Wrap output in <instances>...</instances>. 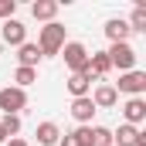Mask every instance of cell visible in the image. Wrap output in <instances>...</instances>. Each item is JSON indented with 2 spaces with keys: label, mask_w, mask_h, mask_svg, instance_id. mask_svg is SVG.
<instances>
[{
  "label": "cell",
  "mask_w": 146,
  "mask_h": 146,
  "mask_svg": "<svg viewBox=\"0 0 146 146\" xmlns=\"http://www.w3.org/2000/svg\"><path fill=\"white\" fill-rule=\"evenodd\" d=\"M41 58H44V54H41V48H37L34 41H24V44L17 48V68H37Z\"/></svg>",
  "instance_id": "cell-12"
},
{
  "label": "cell",
  "mask_w": 146,
  "mask_h": 146,
  "mask_svg": "<svg viewBox=\"0 0 146 146\" xmlns=\"http://www.w3.org/2000/svg\"><path fill=\"white\" fill-rule=\"evenodd\" d=\"M54 14H58V0H34V3H31V17H34V21L51 24Z\"/></svg>",
  "instance_id": "cell-13"
},
{
  "label": "cell",
  "mask_w": 146,
  "mask_h": 146,
  "mask_svg": "<svg viewBox=\"0 0 146 146\" xmlns=\"http://www.w3.org/2000/svg\"><path fill=\"white\" fill-rule=\"evenodd\" d=\"M65 24H58V21H51V24H44L41 27V34H37V48H41V54L44 58H51V54H61V48H65Z\"/></svg>",
  "instance_id": "cell-1"
},
{
  "label": "cell",
  "mask_w": 146,
  "mask_h": 146,
  "mask_svg": "<svg viewBox=\"0 0 146 146\" xmlns=\"http://www.w3.org/2000/svg\"><path fill=\"white\" fill-rule=\"evenodd\" d=\"M0 143H7V136H3V129H0Z\"/></svg>",
  "instance_id": "cell-23"
},
{
  "label": "cell",
  "mask_w": 146,
  "mask_h": 146,
  "mask_svg": "<svg viewBox=\"0 0 146 146\" xmlns=\"http://www.w3.org/2000/svg\"><path fill=\"white\" fill-rule=\"evenodd\" d=\"M129 31H136V34H146V3H136L133 7V14H129Z\"/></svg>",
  "instance_id": "cell-17"
},
{
  "label": "cell",
  "mask_w": 146,
  "mask_h": 146,
  "mask_svg": "<svg viewBox=\"0 0 146 146\" xmlns=\"http://www.w3.org/2000/svg\"><path fill=\"white\" fill-rule=\"evenodd\" d=\"M3 146H27V139H21V136H14V139H7Z\"/></svg>",
  "instance_id": "cell-22"
},
{
  "label": "cell",
  "mask_w": 146,
  "mask_h": 146,
  "mask_svg": "<svg viewBox=\"0 0 146 146\" xmlns=\"http://www.w3.org/2000/svg\"><path fill=\"white\" fill-rule=\"evenodd\" d=\"M115 92H126L129 99H143V92H146V72H139V68L122 72V75H119V88H115Z\"/></svg>",
  "instance_id": "cell-5"
},
{
  "label": "cell",
  "mask_w": 146,
  "mask_h": 146,
  "mask_svg": "<svg viewBox=\"0 0 146 146\" xmlns=\"http://www.w3.org/2000/svg\"><path fill=\"white\" fill-rule=\"evenodd\" d=\"M102 31H106V37H109V44H126L129 34H133V31H129V24H126V17H109Z\"/></svg>",
  "instance_id": "cell-8"
},
{
  "label": "cell",
  "mask_w": 146,
  "mask_h": 146,
  "mask_svg": "<svg viewBox=\"0 0 146 146\" xmlns=\"http://www.w3.org/2000/svg\"><path fill=\"white\" fill-rule=\"evenodd\" d=\"M88 99H92V106H95V109H112V106L119 102V92H115V85H109V82H99V85H95V92H92Z\"/></svg>",
  "instance_id": "cell-6"
},
{
  "label": "cell",
  "mask_w": 146,
  "mask_h": 146,
  "mask_svg": "<svg viewBox=\"0 0 146 146\" xmlns=\"http://www.w3.org/2000/svg\"><path fill=\"white\" fill-rule=\"evenodd\" d=\"M34 82H37V68H17V72H14V85L24 88V92H27V85H34Z\"/></svg>",
  "instance_id": "cell-18"
},
{
  "label": "cell",
  "mask_w": 146,
  "mask_h": 146,
  "mask_svg": "<svg viewBox=\"0 0 146 146\" xmlns=\"http://www.w3.org/2000/svg\"><path fill=\"white\" fill-rule=\"evenodd\" d=\"M0 129H3L7 139H14V136L21 133V115H3V119H0Z\"/></svg>",
  "instance_id": "cell-19"
},
{
  "label": "cell",
  "mask_w": 146,
  "mask_h": 146,
  "mask_svg": "<svg viewBox=\"0 0 146 146\" xmlns=\"http://www.w3.org/2000/svg\"><path fill=\"white\" fill-rule=\"evenodd\" d=\"M0 109H3V115H17L21 109H27V92L17 85L0 88Z\"/></svg>",
  "instance_id": "cell-4"
},
{
  "label": "cell",
  "mask_w": 146,
  "mask_h": 146,
  "mask_svg": "<svg viewBox=\"0 0 146 146\" xmlns=\"http://www.w3.org/2000/svg\"><path fill=\"white\" fill-rule=\"evenodd\" d=\"M58 146H78V139H75L72 133H65V136H61V139H58Z\"/></svg>",
  "instance_id": "cell-21"
},
{
  "label": "cell",
  "mask_w": 146,
  "mask_h": 146,
  "mask_svg": "<svg viewBox=\"0 0 146 146\" xmlns=\"http://www.w3.org/2000/svg\"><path fill=\"white\" fill-rule=\"evenodd\" d=\"M88 72L95 75L99 82H102V75L112 72V65H109V58H106V51H95V54H88Z\"/></svg>",
  "instance_id": "cell-16"
},
{
  "label": "cell",
  "mask_w": 146,
  "mask_h": 146,
  "mask_svg": "<svg viewBox=\"0 0 146 146\" xmlns=\"http://www.w3.org/2000/svg\"><path fill=\"white\" fill-rule=\"evenodd\" d=\"M0 34H3V41H7V44L21 48V44L27 41V27H24L17 17H10V21H3V24H0Z\"/></svg>",
  "instance_id": "cell-9"
},
{
  "label": "cell",
  "mask_w": 146,
  "mask_h": 146,
  "mask_svg": "<svg viewBox=\"0 0 146 146\" xmlns=\"http://www.w3.org/2000/svg\"><path fill=\"white\" fill-rule=\"evenodd\" d=\"M34 136H37V143H41V146H58L61 129H58V122H37Z\"/></svg>",
  "instance_id": "cell-14"
},
{
  "label": "cell",
  "mask_w": 146,
  "mask_h": 146,
  "mask_svg": "<svg viewBox=\"0 0 146 146\" xmlns=\"http://www.w3.org/2000/svg\"><path fill=\"white\" fill-rule=\"evenodd\" d=\"M61 58H65V68H68L72 75L88 72V48H85L82 41H65V48H61Z\"/></svg>",
  "instance_id": "cell-2"
},
{
  "label": "cell",
  "mask_w": 146,
  "mask_h": 146,
  "mask_svg": "<svg viewBox=\"0 0 146 146\" xmlns=\"http://www.w3.org/2000/svg\"><path fill=\"white\" fill-rule=\"evenodd\" d=\"M106 58H109L112 68H119V75L136 68V51H133V44H129V41H126V44H109Z\"/></svg>",
  "instance_id": "cell-3"
},
{
  "label": "cell",
  "mask_w": 146,
  "mask_h": 146,
  "mask_svg": "<svg viewBox=\"0 0 146 146\" xmlns=\"http://www.w3.org/2000/svg\"><path fill=\"white\" fill-rule=\"evenodd\" d=\"M95 106H92V99L85 95V99H72V119L78 126H92V115H95Z\"/></svg>",
  "instance_id": "cell-11"
},
{
  "label": "cell",
  "mask_w": 146,
  "mask_h": 146,
  "mask_svg": "<svg viewBox=\"0 0 146 146\" xmlns=\"http://www.w3.org/2000/svg\"><path fill=\"white\" fill-rule=\"evenodd\" d=\"M92 82H99L92 72L68 75V92H72V99H85V95H92Z\"/></svg>",
  "instance_id": "cell-7"
},
{
  "label": "cell",
  "mask_w": 146,
  "mask_h": 146,
  "mask_svg": "<svg viewBox=\"0 0 146 146\" xmlns=\"http://www.w3.org/2000/svg\"><path fill=\"white\" fill-rule=\"evenodd\" d=\"M136 139H139V129L136 126H119V129H112V143H119V146H136Z\"/></svg>",
  "instance_id": "cell-15"
},
{
  "label": "cell",
  "mask_w": 146,
  "mask_h": 146,
  "mask_svg": "<svg viewBox=\"0 0 146 146\" xmlns=\"http://www.w3.org/2000/svg\"><path fill=\"white\" fill-rule=\"evenodd\" d=\"M17 14V0H0V21H10Z\"/></svg>",
  "instance_id": "cell-20"
},
{
  "label": "cell",
  "mask_w": 146,
  "mask_h": 146,
  "mask_svg": "<svg viewBox=\"0 0 146 146\" xmlns=\"http://www.w3.org/2000/svg\"><path fill=\"white\" fill-rule=\"evenodd\" d=\"M122 119H126V126L139 129V122L146 119V99H126L122 102Z\"/></svg>",
  "instance_id": "cell-10"
}]
</instances>
